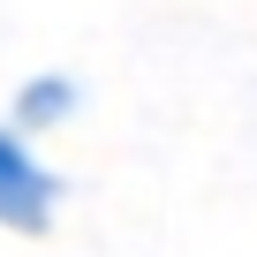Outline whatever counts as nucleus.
<instances>
[{
  "mask_svg": "<svg viewBox=\"0 0 257 257\" xmlns=\"http://www.w3.org/2000/svg\"><path fill=\"white\" fill-rule=\"evenodd\" d=\"M83 113V83L76 76H61V68H46V76H23L16 83V98H8V128L16 137H46V128H61V121H76Z\"/></svg>",
  "mask_w": 257,
  "mask_h": 257,
  "instance_id": "obj_2",
  "label": "nucleus"
},
{
  "mask_svg": "<svg viewBox=\"0 0 257 257\" xmlns=\"http://www.w3.org/2000/svg\"><path fill=\"white\" fill-rule=\"evenodd\" d=\"M61 212V174L38 159L31 137H16L0 121V227L8 234H46Z\"/></svg>",
  "mask_w": 257,
  "mask_h": 257,
  "instance_id": "obj_1",
  "label": "nucleus"
}]
</instances>
